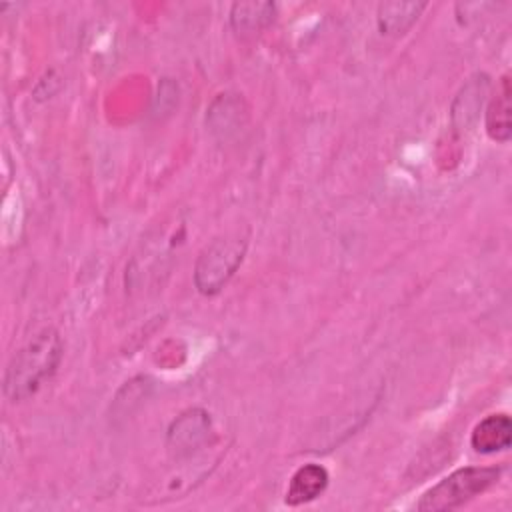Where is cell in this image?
<instances>
[{"instance_id": "cell-1", "label": "cell", "mask_w": 512, "mask_h": 512, "mask_svg": "<svg viewBox=\"0 0 512 512\" xmlns=\"http://www.w3.org/2000/svg\"><path fill=\"white\" fill-rule=\"evenodd\" d=\"M62 340L54 328H42L30 336L10 358L4 372V396L22 402L34 396L50 380L62 360Z\"/></svg>"}, {"instance_id": "cell-2", "label": "cell", "mask_w": 512, "mask_h": 512, "mask_svg": "<svg viewBox=\"0 0 512 512\" xmlns=\"http://www.w3.org/2000/svg\"><path fill=\"white\" fill-rule=\"evenodd\" d=\"M500 468L496 466H466L458 468L438 484L428 488L418 500L416 508L422 512L454 510L470 502L472 498L486 492L500 478Z\"/></svg>"}, {"instance_id": "cell-3", "label": "cell", "mask_w": 512, "mask_h": 512, "mask_svg": "<svg viewBox=\"0 0 512 512\" xmlns=\"http://www.w3.org/2000/svg\"><path fill=\"white\" fill-rule=\"evenodd\" d=\"M246 254V240L240 236L216 238L204 246L194 266V286L200 294H218L234 276Z\"/></svg>"}, {"instance_id": "cell-4", "label": "cell", "mask_w": 512, "mask_h": 512, "mask_svg": "<svg viewBox=\"0 0 512 512\" xmlns=\"http://www.w3.org/2000/svg\"><path fill=\"white\" fill-rule=\"evenodd\" d=\"M212 432L210 414L202 408L184 410L176 420L170 424L166 434L168 452L174 458H186L192 452L200 450Z\"/></svg>"}, {"instance_id": "cell-5", "label": "cell", "mask_w": 512, "mask_h": 512, "mask_svg": "<svg viewBox=\"0 0 512 512\" xmlns=\"http://www.w3.org/2000/svg\"><path fill=\"white\" fill-rule=\"evenodd\" d=\"M486 134L496 142H508L512 136V88L504 74L486 108Z\"/></svg>"}, {"instance_id": "cell-6", "label": "cell", "mask_w": 512, "mask_h": 512, "mask_svg": "<svg viewBox=\"0 0 512 512\" xmlns=\"http://www.w3.org/2000/svg\"><path fill=\"white\" fill-rule=\"evenodd\" d=\"M512 440V422L508 414H490L480 420L472 434L470 444L480 454H494L506 450Z\"/></svg>"}, {"instance_id": "cell-7", "label": "cell", "mask_w": 512, "mask_h": 512, "mask_svg": "<svg viewBox=\"0 0 512 512\" xmlns=\"http://www.w3.org/2000/svg\"><path fill=\"white\" fill-rule=\"evenodd\" d=\"M328 486V472L320 464H304L298 468L286 490V504L300 506L316 500Z\"/></svg>"}, {"instance_id": "cell-8", "label": "cell", "mask_w": 512, "mask_h": 512, "mask_svg": "<svg viewBox=\"0 0 512 512\" xmlns=\"http://www.w3.org/2000/svg\"><path fill=\"white\" fill-rule=\"evenodd\" d=\"M426 6H428L426 2H400V0L378 4V12H376L378 30L384 36H402L420 18Z\"/></svg>"}, {"instance_id": "cell-9", "label": "cell", "mask_w": 512, "mask_h": 512, "mask_svg": "<svg viewBox=\"0 0 512 512\" xmlns=\"http://www.w3.org/2000/svg\"><path fill=\"white\" fill-rule=\"evenodd\" d=\"M276 4L274 2H234L230 8L232 30L240 36L258 34L268 24L274 22Z\"/></svg>"}, {"instance_id": "cell-10", "label": "cell", "mask_w": 512, "mask_h": 512, "mask_svg": "<svg viewBox=\"0 0 512 512\" xmlns=\"http://www.w3.org/2000/svg\"><path fill=\"white\" fill-rule=\"evenodd\" d=\"M488 76H476L472 78L456 96L452 106V122L456 128H468L472 122H476L480 106L484 102V96L488 92Z\"/></svg>"}]
</instances>
